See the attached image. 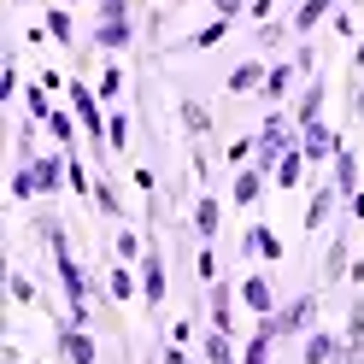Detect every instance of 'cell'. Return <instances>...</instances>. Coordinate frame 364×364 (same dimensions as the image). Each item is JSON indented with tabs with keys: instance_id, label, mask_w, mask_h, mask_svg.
Segmentation results:
<instances>
[{
	"instance_id": "17",
	"label": "cell",
	"mask_w": 364,
	"mask_h": 364,
	"mask_svg": "<svg viewBox=\"0 0 364 364\" xmlns=\"http://www.w3.org/2000/svg\"><path fill=\"white\" fill-rule=\"evenodd\" d=\"M235 294H241V306L253 311V317H270V311H277V277H241Z\"/></svg>"
},
{
	"instance_id": "20",
	"label": "cell",
	"mask_w": 364,
	"mask_h": 364,
	"mask_svg": "<svg viewBox=\"0 0 364 364\" xmlns=\"http://www.w3.org/2000/svg\"><path fill=\"white\" fill-rule=\"evenodd\" d=\"M341 335H347V364H364V288L347 300V323H341Z\"/></svg>"
},
{
	"instance_id": "22",
	"label": "cell",
	"mask_w": 364,
	"mask_h": 364,
	"mask_svg": "<svg viewBox=\"0 0 364 364\" xmlns=\"http://www.w3.org/2000/svg\"><path fill=\"white\" fill-rule=\"evenodd\" d=\"M306 171H311V165H306V153H300V147H288V153L277 159V171H270V188H282V194H294V188H306V182H300Z\"/></svg>"
},
{
	"instance_id": "18",
	"label": "cell",
	"mask_w": 364,
	"mask_h": 364,
	"mask_svg": "<svg viewBox=\"0 0 364 364\" xmlns=\"http://www.w3.org/2000/svg\"><path fill=\"white\" fill-rule=\"evenodd\" d=\"M264 71H270V59H241L230 77H223V88H230V100H241V95H259L264 88Z\"/></svg>"
},
{
	"instance_id": "6",
	"label": "cell",
	"mask_w": 364,
	"mask_h": 364,
	"mask_svg": "<svg viewBox=\"0 0 364 364\" xmlns=\"http://www.w3.org/2000/svg\"><path fill=\"white\" fill-rule=\"evenodd\" d=\"M188 235H194V241H218V235H223V200H218L212 188L194 194V206H188Z\"/></svg>"
},
{
	"instance_id": "12",
	"label": "cell",
	"mask_w": 364,
	"mask_h": 364,
	"mask_svg": "<svg viewBox=\"0 0 364 364\" xmlns=\"http://www.w3.org/2000/svg\"><path fill=\"white\" fill-rule=\"evenodd\" d=\"M106 300L112 306H135V300H141V270L124 264V259H112L106 264Z\"/></svg>"
},
{
	"instance_id": "3",
	"label": "cell",
	"mask_w": 364,
	"mask_h": 364,
	"mask_svg": "<svg viewBox=\"0 0 364 364\" xmlns=\"http://www.w3.org/2000/svg\"><path fill=\"white\" fill-rule=\"evenodd\" d=\"M300 77H317V71H306V65H300V53H294V59H270V71H264V88H259V106L264 112H277V106H288V95H294V88H300Z\"/></svg>"
},
{
	"instance_id": "41",
	"label": "cell",
	"mask_w": 364,
	"mask_h": 364,
	"mask_svg": "<svg viewBox=\"0 0 364 364\" xmlns=\"http://www.w3.org/2000/svg\"><path fill=\"white\" fill-rule=\"evenodd\" d=\"M277 6H282V0H253V6H247V24L259 30V24H270V18H282Z\"/></svg>"
},
{
	"instance_id": "9",
	"label": "cell",
	"mask_w": 364,
	"mask_h": 364,
	"mask_svg": "<svg viewBox=\"0 0 364 364\" xmlns=\"http://www.w3.org/2000/svg\"><path fill=\"white\" fill-rule=\"evenodd\" d=\"M335 12H341V0H300V6L288 12V24H294V41H311V36L323 30Z\"/></svg>"
},
{
	"instance_id": "38",
	"label": "cell",
	"mask_w": 364,
	"mask_h": 364,
	"mask_svg": "<svg viewBox=\"0 0 364 364\" xmlns=\"http://www.w3.org/2000/svg\"><path fill=\"white\" fill-rule=\"evenodd\" d=\"M135 12V0H95V24H124Z\"/></svg>"
},
{
	"instance_id": "23",
	"label": "cell",
	"mask_w": 364,
	"mask_h": 364,
	"mask_svg": "<svg viewBox=\"0 0 364 364\" xmlns=\"http://www.w3.org/2000/svg\"><path fill=\"white\" fill-rule=\"evenodd\" d=\"M88 212H100V218H112V223H124L129 212H124V194H118V182H112L106 171L95 176V200H88Z\"/></svg>"
},
{
	"instance_id": "34",
	"label": "cell",
	"mask_w": 364,
	"mask_h": 364,
	"mask_svg": "<svg viewBox=\"0 0 364 364\" xmlns=\"http://www.w3.org/2000/svg\"><path fill=\"white\" fill-rule=\"evenodd\" d=\"M0 100H24V71H18V53H6V65H0Z\"/></svg>"
},
{
	"instance_id": "13",
	"label": "cell",
	"mask_w": 364,
	"mask_h": 364,
	"mask_svg": "<svg viewBox=\"0 0 364 364\" xmlns=\"http://www.w3.org/2000/svg\"><path fill=\"white\" fill-rule=\"evenodd\" d=\"M347 270H353V223H347V230H335V241H329L323 264H317V277L335 288V282H347Z\"/></svg>"
},
{
	"instance_id": "2",
	"label": "cell",
	"mask_w": 364,
	"mask_h": 364,
	"mask_svg": "<svg viewBox=\"0 0 364 364\" xmlns=\"http://www.w3.org/2000/svg\"><path fill=\"white\" fill-rule=\"evenodd\" d=\"M141 306H147V317H159L165 311V294H171V270H165V247H159V235L147 230V253H141Z\"/></svg>"
},
{
	"instance_id": "40",
	"label": "cell",
	"mask_w": 364,
	"mask_h": 364,
	"mask_svg": "<svg viewBox=\"0 0 364 364\" xmlns=\"http://www.w3.org/2000/svg\"><path fill=\"white\" fill-rule=\"evenodd\" d=\"M129 182L141 188V200H159V176H153V165H135V171H129Z\"/></svg>"
},
{
	"instance_id": "28",
	"label": "cell",
	"mask_w": 364,
	"mask_h": 364,
	"mask_svg": "<svg viewBox=\"0 0 364 364\" xmlns=\"http://www.w3.org/2000/svg\"><path fill=\"white\" fill-rule=\"evenodd\" d=\"M41 24H48V36L59 41V48H82V41H77V18L65 12V6H48V18H41Z\"/></svg>"
},
{
	"instance_id": "25",
	"label": "cell",
	"mask_w": 364,
	"mask_h": 364,
	"mask_svg": "<svg viewBox=\"0 0 364 364\" xmlns=\"http://www.w3.org/2000/svg\"><path fill=\"white\" fill-rule=\"evenodd\" d=\"M282 41H294V24H288V12H282V18H270V24H259V30H253V48H259V59L282 53Z\"/></svg>"
},
{
	"instance_id": "31",
	"label": "cell",
	"mask_w": 364,
	"mask_h": 364,
	"mask_svg": "<svg viewBox=\"0 0 364 364\" xmlns=\"http://www.w3.org/2000/svg\"><path fill=\"white\" fill-rule=\"evenodd\" d=\"M270 353H277V335H270L264 323L241 341V364H270Z\"/></svg>"
},
{
	"instance_id": "49",
	"label": "cell",
	"mask_w": 364,
	"mask_h": 364,
	"mask_svg": "<svg viewBox=\"0 0 364 364\" xmlns=\"http://www.w3.org/2000/svg\"><path fill=\"white\" fill-rule=\"evenodd\" d=\"M230 364H241V358H230Z\"/></svg>"
},
{
	"instance_id": "32",
	"label": "cell",
	"mask_w": 364,
	"mask_h": 364,
	"mask_svg": "<svg viewBox=\"0 0 364 364\" xmlns=\"http://www.w3.org/2000/svg\"><path fill=\"white\" fill-rule=\"evenodd\" d=\"M259 159V135H235V141H223V165L230 171H247Z\"/></svg>"
},
{
	"instance_id": "46",
	"label": "cell",
	"mask_w": 364,
	"mask_h": 364,
	"mask_svg": "<svg viewBox=\"0 0 364 364\" xmlns=\"http://www.w3.org/2000/svg\"><path fill=\"white\" fill-rule=\"evenodd\" d=\"M341 212H347V223H364V188L347 200V206H341Z\"/></svg>"
},
{
	"instance_id": "33",
	"label": "cell",
	"mask_w": 364,
	"mask_h": 364,
	"mask_svg": "<svg viewBox=\"0 0 364 364\" xmlns=\"http://www.w3.org/2000/svg\"><path fill=\"white\" fill-rule=\"evenodd\" d=\"M200 358H206V364H230L235 358V335H206V341H200Z\"/></svg>"
},
{
	"instance_id": "11",
	"label": "cell",
	"mask_w": 364,
	"mask_h": 364,
	"mask_svg": "<svg viewBox=\"0 0 364 364\" xmlns=\"http://www.w3.org/2000/svg\"><path fill=\"white\" fill-rule=\"evenodd\" d=\"M300 364H347V335L341 329H311Z\"/></svg>"
},
{
	"instance_id": "43",
	"label": "cell",
	"mask_w": 364,
	"mask_h": 364,
	"mask_svg": "<svg viewBox=\"0 0 364 364\" xmlns=\"http://www.w3.org/2000/svg\"><path fill=\"white\" fill-rule=\"evenodd\" d=\"M247 6H253V0H212V18H230L235 24V18H247Z\"/></svg>"
},
{
	"instance_id": "10",
	"label": "cell",
	"mask_w": 364,
	"mask_h": 364,
	"mask_svg": "<svg viewBox=\"0 0 364 364\" xmlns=\"http://www.w3.org/2000/svg\"><path fill=\"white\" fill-rule=\"evenodd\" d=\"M323 100H329V77L317 71V77H306V88H300V100H294V129H311L317 118H323Z\"/></svg>"
},
{
	"instance_id": "26",
	"label": "cell",
	"mask_w": 364,
	"mask_h": 364,
	"mask_svg": "<svg viewBox=\"0 0 364 364\" xmlns=\"http://www.w3.org/2000/svg\"><path fill=\"white\" fill-rule=\"evenodd\" d=\"M141 253H147V230H135V223H118V235H112V259L141 264Z\"/></svg>"
},
{
	"instance_id": "24",
	"label": "cell",
	"mask_w": 364,
	"mask_h": 364,
	"mask_svg": "<svg viewBox=\"0 0 364 364\" xmlns=\"http://www.w3.org/2000/svg\"><path fill=\"white\" fill-rule=\"evenodd\" d=\"M230 30H235L230 18H212V24H200L194 36H182V41H176V53H212V48H218V41L230 36Z\"/></svg>"
},
{
	"instance_id": "8",
	"label": "cell",
	"mask_w": 364,
	"mask_h": 364,
	"mask_svg": "<svg viewBox=\"0 0 364 364\" xmlns=\"http://www.w3.org/2000/svg\"><path fill=\"white\" fill-rule=\"evenodd\" d=\"M241 259H264V264H282L288 247L277 235V223H253V230H241Z\"/></svg>"
},
{
	"instance_id": "1",
	"label": "cell",
	"mask_w": 364,
	"mask_h": 364,
	"mask_svg": "<svg viewBox=\"0 0 364 364\" xmlns=\"http://www.w3.org/2000/svg\"><path fill=\"white\" fill-rule=\"evenodd\" d=\"M317 306H323V294L317 288H306V294H294L288 306H277L270 317H259V323L277 335V341H294V335H311V323H317Z\"/></svg>"
},
{
	"instance_id": "37",
	"label": "cell",
	"mask_w": 364,
	"mask_h": 364,
	"mask_svg": "<svg viewBox=\"0 0 364 364\" xmlns=\"http://www.w3.org/2000/svg\"><path fill=\"white\" fill-rule=\"evenodd\" d=\"M194 277L206 282V288L223 282V277H218V253H212V241H200V247H194Z\"/></svg>"
},
{
	"instance_id": "14",
	"label": "cell",
	"mask_w": 364,
	"mask_h": 364,
	"mask_svg": "<svg viewBox=\"0 0 364 364\" xmlns=\"http://www.w3.org/2000/svg\"><path fill=\"white\" fill-rule=\"evenodd\" d=\"M235 282H212V294H206V323L218 329V335H235Z\"/></svg>"
},
{
	"instance_id": "44",
	"label": "cell",
	"mask_w": 364,
	"mask_h": 364,
	"mask_svg": "<svg viewBox=\"0 0 364 364\" xmlns=\"http://www.w3.org/2000/svg\"><path fill=\"white\" fill-rule=\"evenodd\" d=\"M329 30H335L341 41H358V24H353V12H347V6H341V12L329 18Z\"/></svg>"
},
{
	"instance_id": "42",
	"label": "cell",
	"mask_w": 364,
	"mask_h": 364,
	"mask_svg": "<svg viewBox=\"0 0 364 364\" xmlns=\"http://www.w3.org/2000/svg\"><path fill=\"white\" fill-rule=\"evenodd\" d=\"M165 341H171V347H194V311L182 317V323H171V329H165Z\"/></svg>"
},
{
	"instance_id": "45",
	"label": "cell",
	"mask_w": 364,
	"mask_h": 364,
	"mask_svg": "<svg viewBox=\"0 0 364 364\" xmlns=\"http://www.w3.org/2000/svg\"><path fill=\"white\" fill-rule=\"evenodd\" d=\"M159 364H194V347H171V341H165V353H159Z\"/></svg>"
},
{
	"instance_id": "29",
	"label": "cell",
	"mask_w": 364,
	"mask_h": 364,
	"mask_svg": "<svg viewBox=\"0 0 364 364\" xmlns=\"http://www.w3.org/2000/svg\"><path fill=\"white\" fill-rule=\"evenodd\" d=\"M24 118H36V124H48V118H53V88L41 82V77L24 88Z\"/></svg>"
},
{
	"instance_id": "4",
	"label": "cell",
	"mask_w": 364,
	"mask_h": 364,
	"mask_svg": "<svg viewBox=\"0 0 364 364\" xmlns=\"http://www.w3.org/2000/svg\"><path fill=\"white\" fill-rule=\"evenodd\" d=\"M341 147H347V135H341L335 124H323V118H317L311 129H300V153H306V165H311V171H329Z\"/></svg>"
},
{
	"instance_id": "48",
	"label": "cell",
	"mask_w": 364,
	"mask_h": 364,
	"mask_svg": "<svg viewBox=\"0 0 364 364\" xmlns=\"http://www.w3.org/2000/svg\"><path fill=\"white\" fill-rule=\"evenodd\" d=\"M353 77H364V36H358V48H353Z\"/></svg>"
},
{
	"instance_id": "15",
	"label": "cell",
	"mask_w": 364,
	"mask_h": 364,
	"mask_svg": "<svg viewBox=\"0 0 364 364\" xmlns=\"http://www.w3.org/2000/svg\"><path fill=\"white\" fill-rule=\"evenodd\" d=\"M335 206H347V200H341V194H335V182L323 176V182L311 188V206H306V235H323V230H329V218H335Z\"/></svg>"
},
{
	"instance_id": "36",
	"label": "cell",
	"mask_w": 364,
	"mask_h": 364,
	"mask_svg": "<svg viewBox=\"0 0 364 364\" xmlns=\"http://www.w3.org/2000/svg\"><path fill=\"white\" fill-rule=\"evenodd\" d=\"M6 194H12V206H30V200H41V194H36V182H30V165H12Z\"/></svg>"
},
{
	"instance_id": "47",
	"label": "cell",
	"mask_w": 364,
	"mask_h": 364,
	"mask_svg": "<svg viewBox=\"0 0 364 364\" xmlns=\"http://www.w3.org/2000/svg\"><path fill=\"white\" fill-rule=\"evenodd\" d=\"M0 364H24V353H18V341H0Z\"/></svg>"
},
{
	"instance_id": "5",
	"label": "cell",
	"mask_w": 364,
	"mask_h": 364,
	"mask_svg": "<svg viewBox=\"0 0 364 364\" xmlns=\"http://www.w3.org/2000/svg\"><path fill=\"white\" fill-rule=\"evenodd\" d=\"M30 182H36V194L41 200H59L71 182H65V147H53V153H36L30 159Z\"/></svg>"
},
{
	"instance_id": "39",
	"label": "cell",
	"mask_w": 364,
	"mask_h": 364,
	"mask_svg": "<svg viewBox=\"0 0 364 364\" xmlns=\"http://www.w3.org/2000/svg\"><path fill=\"white\" fill-rule=\"evenodd\" d=\"M95 95L100 100H118L124 95V71H118V65H100V88H95Z\"/></svg>"
},
{
	"instance_id": "16",
	"label": "cell",
	"mask_w": 364,
	"mask_h": 364,
	"mask_svg": "<svg viewBox=\"0 0 364 364\" xmlns=\"http://www.w3.org/2000/svg\"><path fill=\"white\" fill-rule=\"evenodd\" d=\"M329 182H335V194L341 200H353L364 188V165H358V147H341L335 153V165H329Z\"/></svg>"
},
{
	"instance_id": "7",
	"label": "cell",
	"mask_w": 364,
	"mask_h": 364,
	"mask_svg": "<svg viewBox=\"0 0 364 364\" xmlns=\"http://www.w3.org/2000/svg\"><path fill=\"white\" fill-rule=\"evenodd\" d=\"M53 353L65 364H100V341L88 335V329H77V323H59L53 329Z\"/></svg>"
},
{
	"instance_id": "21",
	"label": "cell",
	"mask_w": 364,
	"mask_h": 364,
	"mask_svg": "<svg viewBox=\"0 0 364 364\" xmlns=\"http://www.w3.org/2000/svg\"><path fill=\"white\" fill-rule=\"evenodd\" d=\"M176 118H182V129H188V147H200V141L212 135V112L200 106L194 95H182V100H176Z\"/></svg>"
},
{
	"instance_id": "35",
	"label": "cell",
	"mask_w": 364,
	"mask_h": 364,
	"mask_svg": "<svg viewBox=\"0 0 364 364\" xmlns=\"http://www.w3.org/2000/svg\"><path fill=\"white\" fill-rule=\"evenodd\" d=\"M106 147H112V153L129 147V112H124V106H112V118H106Z\"/></svg>"
},
{
	"instance_id": "19",
	"label": "cell",
	"mask_w": 364,
	"mask_h": 364,
	"mask_svg": "<svg viewBox=\"0 0 364 364\" xmlns=\"http://www.w3.org/2000/svg\"><path fill=\"white\" fill-rule=\"evenodd\" d=\"M270 188V171H259V165H247V171H235V182H230V200H235V212H247V206H259V194Z\"/></svg>"
},
{
	"instance_id": "30",
	"label": "cell",
	"mask_w": 364,
	"mask_h": 364,
	"mask_svg": "<svg viewBox=\"0 0 364 364\" xmlns=\"http://www.w3.org/2000/svg\"><path fill=\"white\" fill-rule=\"evenodd\" d=\"M41 129H48L59 147H77V129H82V124H77V112H71V106H53V118L41 124Z\"/></svg>"
},
{
	"instance_id": "27",
	"label": "cell",
	"mask_w": 364,
	"mask_h": 364,
	"mask_svg": "<svg viewBox=\"0 0 364 364\" xmlns=\"http://www.w3.org/2000/svg\"><path fill=\"white\" fill-rule=\"evenodd\" d=\"M135 41V18H124V24H95V48H106V53H124Z\"/></svg>"
}]
</instances>
